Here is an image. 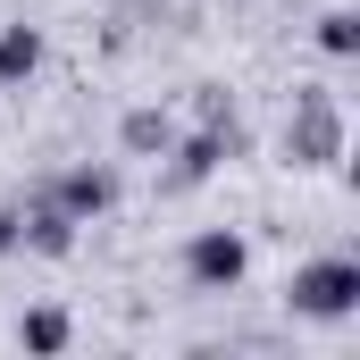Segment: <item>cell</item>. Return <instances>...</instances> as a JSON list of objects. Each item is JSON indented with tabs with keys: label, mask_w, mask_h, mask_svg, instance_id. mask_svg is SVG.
I'll use <instances>...</instances> for the list:
<instances>
[{
	"label": "cell",
	"mask_w": 360,
	"mask_h": 360,
	"mask_svg": "<svg viewBox=\"0 0 360 360\" xmlns=\"http://www.w3.org/2000/svg\"><path fill=\"white\" fill-rule=\"evenodd\" d=\"M285 160H293V168H335V160H344V109H335V92H302V101H293Z\"/></svg>",
	"instance_id": "obj_1"
},
{
	"label": "cell",
	"mask_w": 360,
	"mask_h": 360,
	"mask_svg": "<svg viewBox=\"0 0 360 360\" xmlns=\"http://www.w3.org/2000/svg\"><path fill=\"white\" fill-rule=\"evenodd\" d=\"M360 310V260L327 252L310 269H293V319H352Z\"/></svg>",
	"instance_id": "obj_2"
},
{
	"label": "cell",
	"mask_w": 360,
	"mask_h": 360,
	"mask_svg": "<svg viewBox=\"0 0 360 360\" xmlns=\"http://www.w3.org/2000/svg\"><path fill=\"white\" fill-rule=\"evenodd\" d=\"M243 269H252V252H243V235H235V226H210V235H193V243H184V276H193L201 293H235Z\"/></svg>",
	"instance_id": "obj_3"
},
{
	"label": "cell",
	"mask_w": 360,
	"mask_h": 360,
	"mask_svg": "<svg viewBox=\"0 0 360 360\" xmlns=\"http://www.w3.org/2000/svg\"><path fill=\"white\" fill-rule=\"evenodd\" d=\"M51 201H59V210H68L76 226H92L101 210H117V168H68Z\"/></svg>",
	"instance_id": "obj_4"
},
{
	"label": "cell",
	"mask_w": 360,
	"mask_h": 360,
	"mask_svg": "<svg viewBox=\"0 0 360 360\" xmlns=\"http://www.w3.org/2000/svg\"><path fill=\"white\" fill-rule=\"evenodd\" d=\"M17 252H42V260H68V252H76V218H68V210H59V201L42 193V201L25 210V235H17Z\"/></svg>",
	"instance_id": "obj_5"
},
{
	"label": "cell",
	"mask_w": 360,
	"mask_h": 360,
	"mask_svg": "<svg viewBox=\"0 0 360 360\" xmlns=\"http://www.w3.org/2000/svg\"><path fill=\"white\" fill-rule=\"evenodd\" d=\"M168 151H176V176L168 184H201V176H218V160L235 151V126H201L193 143H168Z\"/></svg>",
	"instance_id": "obj_6"
},
{
	"label": "cell",
	"mask_w": 360,
	"mask_h": 360,
	"mask_svg": "<svg viewBox=\"0 0 360 360\" xmlns=\"http://www.w3.org/2000/svg\"><path fill=\"white\" fill-rule=\"evenodd\" d=\"M168 143H176L168 109H126V151L134 160H168Z\"/></svg>",
	"instance_id": "obj_7"
},
{
	"label": "cell",
	"mask_w": 360,
	"mask_h": 360,
	"mask_svg": "<svg viewBox=\"0 0 360 360\" xmlns=\"http://www.w3.org/2000/svg\"><path fill=\"white\" fill-rule=\"evenodd\" d=\"M42 68V34L34 25H0V84H25Z\"/></svg>",
	"instance_id": "obj_8"
},
{
	"label": "cell",
	"mask_w": 360,
	"mask_h": 360,
	"mask_svg": "<svg viewBox=\"0 0 360 360\" xmlns=\"http://www.w3.org/2000/svg\"><path fill=\"white\" fill-rule=\"evenodd\" d=\"M17 344L25 352H68V310H25L17 319Z\"/></svg>",
	"instance_id": "obj_9"
},
{
	"label": "cell",
	"mask_w": 360,
	"mask_h": 360,
	"mask_svg": "<svg viewBox=\"0 0 360 360\" xmlns=\"http://www.w3.org/2000/svg\"><path fill=\"white\" fill-rule=\"evenodd\" d=\"M319 51H327V59H352L360 51V17L352 8H327V17H319Z\"/></svg>",
	"instance_id": "obj_10"
},
{
	"label": "cell",
	"mask_w": 360,
	"mask_h": 360,
	"mask_svg": "<svg viewBox=\"0 0 360 360\" xmlns=\"http://www.w3.org/2000/svg\"><path fill=\"white\" fill-rule=\"evenodd\" d=\"M17 235H25V210H8V201H0V260L17 252Z\"/></svg>",
	"instance_id": "obj_11"
}]
</instances>
